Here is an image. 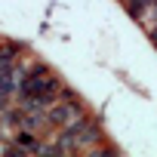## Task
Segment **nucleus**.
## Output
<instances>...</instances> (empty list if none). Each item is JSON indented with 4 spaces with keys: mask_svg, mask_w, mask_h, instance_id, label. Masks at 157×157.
<instances>
[{
    "mask_svg": "<svg viewBox=\"0 0 157 157\" xmlns=\"http://www.w3.org/2000/svg\"><path fill=\"white\" fill-rule=\"evenodd\" d=\"M80 117H83V111H80V105H74V102H52L49 111H46V123L59 126V129L71 126L74 120H80Z\"/></svg>",
    "mask_w": 157,
    "mask_h": 157,
    "instance_id": "nucleus-1",
    "label": "nucleus"
},
{
    "mask_svg": "<svg viewBox=\"0 0 157 157\" xmlns=\"http://www.w3.org/2000/svg\"><path fill=\"white\" fill-rule=\"evenodd\" d=\"M22 68L13 62V65H3L0 68V102H6L13 93H19V83H22Z\"/></svg>",
    "mask_w": 157,
    "mask_h": 157,
    "instance_id": "nucleus-2",
    "label": "nucleus"
},
{
    "mask_svg": "<svg viewBox=\"0 0 157 157\" xmlns=\"http://www.w3.org/2000/svg\"><path fill=\"white\" fill-rule=\"evenodd\" d=\"M16 56H19V46H16V43H3V46H0V68H3V65H13Z\"/></svg>",
    "mask_w": 157,
    "mask_h": 157,
    "instance_id": "nucleus-3",
    "label": "nucleus"
}]
</instances>
